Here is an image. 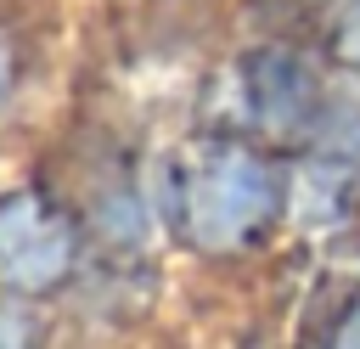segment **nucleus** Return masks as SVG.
I'll use <instances>...</instances> for the list:
<instances>
[{"mask_svg":"<svg viewBox=\"0 0 360 349\" xmlns=\"http://www.w3.org/2000/svg\"><path fill=\"white\" fill-rule=\"evenodd\" d=\"M264 208H270V180H264V169H259L248 152L208 146V152L191 163V174H186V214H191V231H197V236L231 242V236H242Z\"/></svg>","mask_w":360,"mask_h":349,"instance_id":"f257e3e1","label":"nucleus"},{"mask_svg":"<svg viewBox=\"0 0 360 349\" xmlns=\"http://www.w3.org/2000/svg\"><path fill=\"white\" fill-rule=\"evenodd\" d=\"M0 84H6V51H0Z\"/></svg>","mask_w":360,"mask_h":349,"instance_id":"20e7f679","label":"nucleus"},{"mask_svg":"<svg viewBox=\"0 0 360 349\" xmlns=\"http://www.w3.org/2000/svg\"><path fill=\"white\" fill-rule=\"evenodd\" d=\"M62 259H68V242L39 203H6L0 208V276L6 281L39 287L62 270Z\"/></svg>","mask_w":360,"mask_h":349,"instance_id":"f03ea898","label":"nucleus"},{"mask_svg":"<svg viewBox=\"0 0 360 349\" xmlns=\"http://www.w3.org/2000/svg\"><path fill=\"white\" fill-rule=\"evenodd\" d=\"M343 56L360 68V6L349 11V23H343Z\"/></svg>","mask_w":360,"mask_h":349,"instance_id":"7ed1b4c3","label":"nucleus"}]
</instances>
